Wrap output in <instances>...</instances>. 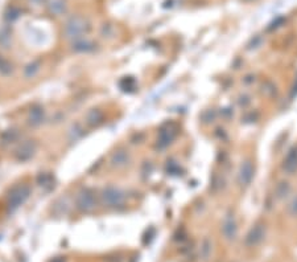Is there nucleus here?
<instances>
[{"instance_id":"18","label":"nucleus","mask_w":297,"mask_h":262,"mask_svg":"<svg viewBox=\"0 0 297 262\" xmlns=\"http://www.w3.org/2000/svg\"><path fill=\"white\" fill-rule=\"evenodd\" d=\"M37 184L45 190H52L54 187V178L50 174H41L37 176Z\"/></svg>"},{"instance_id":"3","label":"nucleus","mask_w":297,"mask_h":262,"mask_svg":"<svg viewBox=\"0 0 297 262\" xmlns=\"http://www.w3.org/2000/svg\"><path fill=\"white\" fill-rule=\"evenodd\" d=\"M97 196L90 188H82L77 192L74 198L75 208L81 212H91L97 208Z\"/></svg>"},{"instance_id":"4","label":"nucleus","mask_w":297,"mask_h":262,"mask_svg":"<svg viewBox=\"0 0 297 262\" xmlns=\"http://www.w3.org/2000/svg\"><path fill=\"white\" fill-rule=\"evenodd\" d=\"M126 198H127L126 194L121 188H117V187H106L101 194L102 203L110 208L122 207L126 203Z\"/></svg>"},{"instance_id":"26","label":"nucleus","mask_w":297,"mask_h":262,"mask_svg":"<svg viewBox=\"0 0 297 262\" xmlns=\"http://www.w3.org/2000/svg\"><path fill=\"white\" fill-rule=\"evenodd\" d=\"M52 262H65V260H62V259H54Z\"/></svg>"},{"instance_id":"17","label":"nucleus","mask_w":297,"mask_h":262,"mask_svg":"<svg viewBox=\"0 0 297 262\" xmlns=\"http://www.w3.org/2000/svg\"><path fill=\"white\" fill-rule=\"evenodd\" d=\"M40 70H41V61H32V62H29V64L24 68V77H25V78H33V77L37 76V73L40 72Z\"/></svg>"},{"instance_id":"20","label":"nucleus","mask_w":297,"mask_h":262,"mask_svg":"<svg viewBox=\"0 0 297 262\" xmlns=\"http://www.w3.org/2000/svg\"><path fill=\"white\" fill-rule=\"evenodd\" d=\"M83 137V129L82 126L79 125V123H75V125H73L72 127H70V130H69V139L72 142H75L78 141L79 138Z\"/></svg>"},{"instance_id":"24","label":"nucleus","mask_w":297,"mask_h":262,"mask_svg":"<svg viewBox=\"0 0 297 262\" xmlns=\"http://www.w3.org/2000/svg\"><path fill=\"white\" fill-rule=\"evenodd\" d=\"M288 212L291 216H297V196L292 199V202L288 205Z\"/></svg>"},{"instance_id":"10","label":"nucleus","mask_w":297,"mask_h":262,"mask_svg":"<svg viewBox=\"0 0 297 262\" xmlns=\"http://www.w3.org/2000/svg\"><path fill=\"white\" fill-rule=\"evenodd\" d=\"M28 125L32 127H37L45 121V111L41 106H33L28 111V117H26Z\"/></svg>"},{"instance_id":"22","label":"nucleus","mask_w":297,"mask_h":262,"mask_svg":"<svg viewBox=\"0 0 297 262\" xmlns=\"http://www.w3.org/2000/svg\"><path fill=\"white\" fill-rule=\"evenodd\" d=\"M19 137V134L16 130H7L5 133L1 135V139H3V143H11V142L16 141Z\"/></svg>"},{"instance_id":"25","label":"nucleus","mask_w":297,"mask_h":262,"mask_svg":"<svg viewBox=\"0 0 297 262\" xmlns=\"http://www.w3.org/2000/svg\"><path fill=\"white\" fill-rule=\"evenodd\" d=\"M295 95H297V80H296V84H295V86H294V93H292V97H295Z\"/></svg>"},{"instance_id":"16","label":"nucleus","mask_w":297,"mask_h":262,"mask_svg":"<svg viewBox=\"0 0 297 262\" xmlns=\"http://www.w3.org/2000/svg\"><path fill=\"white\" fill-rule=\"evenodd\" d=\"M12 44V30L7 24L0 27V46L3 49H8Z\"/></svg>"},{"instance_id":"19","label":"nucleus","mask_w":297,"mask_h":262,"mask_svg":"<svg viewBox=\"0 0 297 262\" xmlns=\"http://www.w3.org/2000/svg\"><path fill=\"white\" fill-rule=\"evenodd\" d=\"M291 192V186L290 183L287 182H282L279 183L278 187H276V190H275V195H276V198L278 199H284L287 195Z\"/></svg>"},{"instance_id":"21","label":"nucleus","mask_w":297,"mask_h":262,"mask_svg":"<svg viewBox=\"0 0 297 262\" xmlns=\"http://www.w3.org/2000/svg\"><path fill=\"white\" fill-rule=\"evenodd\" d=\"M13 72V66L8 60L0 56V74L1 76H11Z\"/></svg>"},{"instance_id":"12","label":"nucleus","mask_w":297,"mask_h":262,"mask_svg":"<svg viewBox=\"0 0 297 262\" xmlns=\"http://www.w3.org/2000/svg\"><path fill=\"white\" fill-rule=\"evenodd\" d=\"M283 170L287 174H294L297 171V148H291L290 152L287 154L286 159L283 162Z\"/></svg>"},{"instance_id":"8","label":"nucleus","mask_w":297,"mask_h":262,"mask_svg":"<svg viewBox=\"0 0 297 262\" xmlns=\"http://www.w3.org/2000/svg\"><path fill=\"white\" fill-rule=\"evenodd\" d=\"M130 160H131V155H130V152L126 150V148H119L115 152H113V155H111V159H110V163L113 166L114 168H122L126 167L128 163H130Z\"/></svg>"},{"instance_id":"27","label":"nucleus","mask_w":297,"mask_h":262,"mask_svg":"<svg viewBox=\"0 0 297 262\" xmlns=\"http://www.w3.org/2000/svg\"><path fill=\"white\" fill-rule=\"evenodd\" d=\"M33 3H41V1H45V0H32Z\"/></svg>"},{"instance_id":"23","label":"nucleus","mask_w":297,"mask_h":262,"mask_svg":"<svg viewBox=\"0 0 297 262\" xmlns=\"http://www.w3.org/2000/svg\"><path fill=\"white\" fill-rule=\"evenodd\" d=\"M19 16H20V9L16 7L8 8V11L5 12V19H7L9 23L15 21L16 19H19Z\"/></svg>"},{"instance_id":"14","label":"nucleus","mask_w":297,"mask_h":262,"mask_svg":"<svg viewBox=\"0 0 297 262\" xmlns=\"http://www.w3.org/2000/svg\"><path fill=\"white\" fill-rule=\"evenodd\" d=\"M73 50L77 53H90L95 50V44L87 38H78L73 42Z\"/></svg>"},{"instance_id":"5","label":"nucleus","mask_w":297,"mask_h":262,"mask_svg":"<svg viewBox=\"0 0 297 262\" xmlns=\"http://www.w3.org/2000/svg\"><path fill=\"white\" fill-rule=\"evenodd\" d=\"M177 134H178V127L174 123H168V125L162 126L158 131L157 139H156V147L158 150H164L169 145H172V142L176 139Z\"/></svg>"},{"instance_id":"13","label":"nucleus","mask_w":297,"mask_h":262,"mask_svg":"<svg viewBox=\"0 0 297 262\" xmlns=\"http://www.w3.org/2000/svg\"><path fill=\"white\" fill-rule=\"evenodd\" d=\"M45 5L48 8L49 13L53 16H61L64 15L66 9H68V4L66 0H45Z\"/></svg>"},{"instance_id":"15","label":"nucleus","mask_w":297,"mask_h":262,"mask_svg":"<svg viewBox=\"0 0 297 262\" xmlns=\"http://www.w3.org/2000/svg\"><path fill=\"white\" fill-rule=\"evenodd\" d=\"M103 118H105V115H103V113H102L99 109H91L86 114L85 122H86V125L90 126V127H98L99 125L103 123Z\"/></svg>"},{"instance_id":"6","label":"nucleus","mask_w":297,"mask_h":262,"mask_svg":"<svg viewBox=\"0 0 297 262\" xmlns=\"http://www.w3.org/2000/svg\"><path fill=\"white\" fill-rule=\"evenodd\" d=\"M37 151V145H36V142L34 141H24L23 143H20L19 147L16 148L15 151V158L19 162H28L34 156Z\"/></svg>"},{"instance_id":"2","label":"nucleus","mask_w":297,"mask_h":262,"mask_svg":"<svg viewBox=\"0 0 297 262\" xmlns=\"http://www.w3.org/2000/svg\"><path fill=\"white\" fill-rule=\"evenodd\" d=\"M30 196V187L26 184H17V186L12 187L11 191L8 192L7 196V204L8 208L11 211H16L20 208L21 205L26 203V200Z\"/></svg>"},{"instance_id":"9","label":"nucleus","mask_w":297,"mask_h":262,"mask_svg":"<svg viewBox=\"0 0 297 262\" xmlns=\"http://www.w3.org/2000/svg\"><path fill=\"white\" fill-rule=\"evenodd\" d=\"M264 235H266V228H264V225L256 224L255 227H252L251 231L248 232L247 237H246V244L250 245V247L258 245V244L264 239Z\"/></svg>"},{"instance_id":"1","label":"nucleus","mask_w":297,"mask_h":262,"mask_svg":"<svg viewBox=\"0 0 297 262\" xmlns=\"http://www.w3.org/2000/svg\"><path fill=\"white\" fill-rule=\"evenodd\" d=\"M90 30V24L82 16H73L65 24V36L70 40H78L85 37V34Z\"/></svg>"},{"instance_id":"11","label":"nucleus","mask_w":297,"mask_h":262,"mask_svg":"<svg viewBox=\"0 0 297 262\" xmlns=\"http://www.w3.org/2000/svg\"><path fill=\"white\" fill-rule=\"evenodd\" d=\"M222 232L227 240L235 239V236H237V233H238V227H237V221H235V219H234L233 215L226 216V219L223 220Z\"/></svg>"},{"instance_id":"7","label":"nucleus","mask_w":297,"mask_h":262,"mask_svg":"<svg viewBox=\"0 0 297 262\" xmlns=\"http://www.w3.org/2000/svg\"><path fill=\"white\" fill-rule=\"evenodd\" d=\"M254 174H255V168L252 164L251 160H245L241 164V168L238 171V183L239 186L243 188H247L251 184L252 179H254Z\"/></svg>"}]
</instances>
